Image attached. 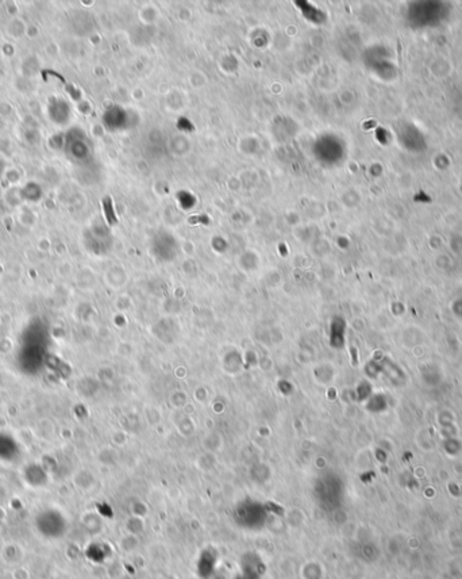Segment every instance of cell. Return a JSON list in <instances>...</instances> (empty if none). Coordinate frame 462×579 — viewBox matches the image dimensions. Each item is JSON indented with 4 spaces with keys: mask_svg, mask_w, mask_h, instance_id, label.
I'll return each mask as SVG.
<instances>
[{
    "mask_svg": "<svg viewBox=\"0 0 462 579\" xmlns=\"http://www.w3.org/2000/svg\"><path fill=\"white\" fill-rule=\"evenodd\" d=\"M104 207H106V214H107V218H108V221H110V223L117 222V218H115V214H114L112 202H111V199H110V198H106V199H104Z\"/></svg>",
    "mask_w": 462,
    "mask_h": 579,
    "instance_id": "1",
    "label": "cell"
}]
</instances>
